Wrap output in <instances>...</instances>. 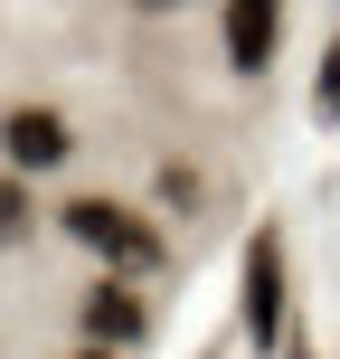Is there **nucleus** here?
<instances>
[{"label":"nucleus","mask_w":340,"mask_h":359,"mask_svg":"<svg viewBox=\"0 0 340 359\" xmlns=\"http://www.w3.org/2000/svg\"><path fill=\"white\" fill-rule=\"evenodd\" d=\"M38 227V208H29V189H19V170L0 180V246H19V236Z\"/></svg>","instance_id":"nucleus-6"},{"label":"nucleus","mask_w":340,"mask_h":359,"mask_svg":"<svg viewBox=\"0 0 340 359\" xmlns=\"http://www.w3.org/2000/svg\"><path fill=\"white\" fill-rule=\"evenodd\" d=\"M76 322H86V350H132V341L151 331V303L123 284V274H114V284L86 293V312H76Z\"/></svg>","instance_id":"nucleus-4"},{"label":"nucleus","mask_w":340,"mask_h":359,"mask_svg":"<svg viewBox=\"0 0 340 359\" xmlns=\"http://www.w3.org/2000/svg\"><path fill=\"white\" fill-rule=\"evenodd\" d=\"M0 151H10V170L29 180V170H57L76 151V123L57 104H10V123H0Z\"/></svg>","instance_id":"nucleus-2"},{"label":"nucleus","mask_w":340,"mask_h":359,"mask_svg":"<svg viewBox=\"0 0 340 359\" xmlns=\"http://www.w3.org/2000/svg\"><path fill=\"white\" fill-rule=\"evenodd\" d=\"M57 227H67L86 255H104L114 274H161V255H170V246H161V217L123 208V198H67Z\"/></svg>","instance_id":"nucleus-1"},{"label":"nucleus","mask_w":340,"mask_h":359,"mask_svg":"<svg viewBox=\"0 0 340 359\" xmlns=\"http://www.w3.org/2000/svg\"><path fill=\"white\" fill-rule=\"evenodd\" d=\"M246 331L255 341L284 331V246H274V227L255 236V255H246Z\"/></svg>","instance_id":"nucleus-5"},{"label":"nucleus","mask_w":340,"mask_h":359,"mask_svg":"<svg viewBox=\"0 0 340 359\" xmlns=\"http://www.w3.org/2000/svg\"><path fill=\"white\" fill-rule=\"evenodd\" d=\"M132 10H189V0H132Z\"/></svg>","instance_id":"nucleus-7"},{"label":"nucleus","mask_w":340,"mask_h":359,"mask_svg":"<svg viewBox=\"0 0 340 359\" xmlns=\"http://www.w3.org/2000/svg\"><path fill=\"white\" fill-rule=\"evenodd\" d=\"M217 38H227L236 76H265L274 48H284V0H227V10H217Z\"/></svg>","instance_id":"nucleus-3"},{"label":"nucleus","mask_w":340,"mask_h":359,"mask_svg":"<svg viewBox=\"0 0 340 359\" xmlns=\"http://www.w3.org/2000/svg\"><path fill=\"white\" fill-rule=\"evenodd\" d=\"M67 359H123V350H67Z\"/></svg>","instance_id":"nucleus-8"}]
</instances>
